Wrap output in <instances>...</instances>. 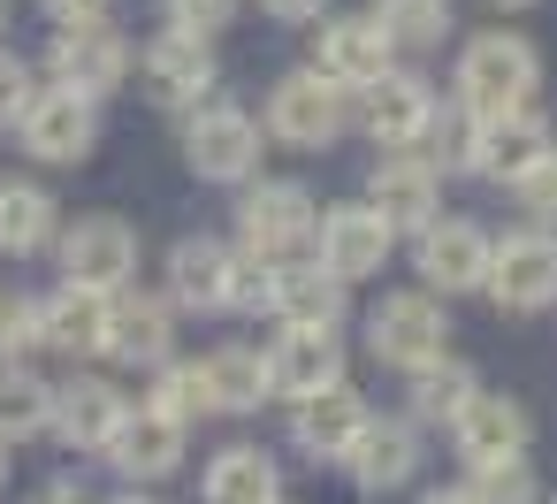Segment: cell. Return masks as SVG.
Instances as JSON below:
<instances>
[{"label":"cell","instance_id":"6da1fadb","mask_svg":"<svg viewBox=\"0 0 557 504\" xmlns=\"http://www.w3.org/2000/svg\"><path fill=\"white\" fill-rule=\"evenodd\" d=\"M458 108L466 115H504V108H527L534 100V85H542V54H534V39H519V32H481V39H466L458 47Z\"/></svg>","mask_w":557,"mask_h":504},{"label":"cell","instance_id":"7a4b0ae2","mask_svg":"<svg viewBox=\"0 0 557 504\" xmlns=\"http://www.w3.org/2000/svg\"><path fill=\"white\" fill-rule=\"evenodd\" d=\"M481 291L504 314H549L557 306V230H511L504 245H488Z\"/></svg>","mask_w":557,"mask_h":504},{"label":"cell","instance_id":"3957f363","mask_svg":"<svg viewBox=\"0 0 557 504\" xmlns=\"http://www.w3.org/2000/svg\"><path fill=\"white\" fill-rule=\"evenodd\" d=\"M367 344H374V359H389V367H435L443 352H450V321H443V306H435V291H397V298H382L374 306V321H367Z\"/></svg>","mask_w":557,"mask_h":504},{"label":"cell","instance_id":"277c9868","mask_svg":"<svg viewBox=\"0 0 557 504\" xmlns=\"http://www.w3.org/2000/svg\"><path fill=\"white\" fill-rule=\"evenodd\" d=\"M184 161L207 176V184H245L260 169V123L230 100H207L191 108V131H184Z\"/></svg>","mask_w":557,"mask_h":504},{"label":"cell","instance_id":"5b68a950","mask_svg":"<svg viewBox=\"0 0 557 504\" xmlns=\"http://www.w3.org/2000/svg\"><path fill=\"white\" fill-rule=\"evenodd\" d=\"M268 131H275L283 146H298V153H321V146H336V131H344V93H336L321 70H290V77L268 93Z\"/></svg>","mask_w":557,"mask_h":504},{"label":"cell","instance_id":"8992f818","mask_svg":"<svg viewBox=\"0 0 557 504\" xmlns=\"http://www.w3.org/2000/svg\"><path fill=\"white\" fill-rule=\"evenodd\" d=\"M54 77H62V93H77V100L123 93V77H131L123 32H108L100 16H92V24H62V32H54Z\"/></svg>","mask_w":557,"mask_h":504},{"label":"cell","instance_id":"52a82bcc","mask_svg":"<svg viewBox=\"0 0 557 504\" xmlns=\"http://www.w3.org/2000/svg\"><path fill=\"white\" fill-rule=\"evenodd\" d=\"M557 153V131H549V115L527 100V108H504V115H481V138H473V169L481 176H496V184H519L534 161H549Z\"/></svg>","mask_w":557,"mask_h":504},{"label":"cell","instance_id":"ba28073f","mask_svg":"<svg viewBox=\"0 0 557 504\" xmlns=\"http://www.w3.org/2000/svg\"><path fill=\"white\" fill-rule=\"evenodd\" d=\"M313 70L336 85V93H367L382 70H389V32L374 16H329L321 39H313Z\"/></svg>","mask_w":557,"mask_h":504},{"label":"cell","instance_id":"9c48e42d","mask_svg":"<svg viewBox=\"0 0 557 504\" xmlns=\"http://www.w3.org/2000/svg\"><path fill=\"white\" fill-rule=\"evenodd\" d=\"M260 367H268V397H298V405H306V397L336 390L344 344H336V329H283Z\"/></svg>","mask_w":557,"mask_h":504},{"label":"cell","instance_id":"30bf717a","mask_svg":"<svg viewBox=\"0 0 557 504\" xmlns=\"http://www.w3.org/2000/svg\"><path fill=\"white\" fill-rule=\"evenodd\" d=\"M237 230H245V253L252 260H283L313 237V199L306 184H260L245 207H237Z\"/></svg>","mask_w":557,"mask_h":504},{"label":"cell","instance_id":"8fae6325","mask_svg":"<svg viewBox=\"0 0 557 504\" xmlns=\"http://www.w3.org/2000/svg\"><path fill=\"white\" fill-rule=\"evenodd\" d=\"M488 230L481 222H428L420 230V283L428 291H443V298H458V291H481V275H488Z\"/></svg>","mask_w":557,"mask_h":504},{"label":"cell","instance_id":"7c38bea8","mask_svg":"<svg viewBox=\"0 0 557 504\" xmlns=\"http://www.w3.org/2000/svg\"><path fill=\"white\" fill-rule=\"evenodd\" d=\"M527 435H534L527 405H519V397H496V390H473V405L450 420V443H458V458H466V466L527 458Z\"/></svg>","mask_w":557,"mask_h":504},{"label":"cell","instance_id":"4fadbf2b","mask_svg":"<svg viewBox=\"0 0 557 504\" xmlns=\"http://www.w3.org/2000/svg\"><path fill=\"white\" fill-rule=\"evenodd\" d=\"M367 207H374L389 230H428L435 207H443V176H435L420 153H382V161H374V184H367Z\"/></svg>","mask_w":557,"mask_h":504},{"label":"cell","instance_id":"5bb4252c","mask_svg":"<svg viewBox=\"0 0 557 504\" xmlns=\"http://www.w3.org/2000/svg\"><path fill=\"white\" fill-rule=\"evenodd\" d=\"M62 268H70L77 291H115V283L138 268V237H131V222H115V214H85V222L62 237Z\"/></svg>","mask_w":557,"mask_h":504},{"label":"cell","instance_id":"9a60e30c","mask_svg":"<svg viewBox=\"0 0 557 504\" xmlns=\"http://www.w3.org/2000/svg\"><path fill=\"white\" fill-rule=\"evenodd\" d=\"M138 70H146V93H153L161 108H207V93H214V54H207V39H191V32L153 39Z\"/></svg>","mask_w":557,"mask_h":504},{"label":"cell","instance_id":"2e32d148","mask_svg":"<svg viewBox=\"0 0 557 504\" xmlns=\"http://www.w3.org/2000/svg\"><path fill=\"white\" fill-rule=\"evenodd\" d=\"M24 153H39V161H85L92 153V138H100V123H92V100H77V93H39L32 108H24Z\"/></svg>","mask_w":557,"mask_h":504},{"label":"cell","instance_id":"e0dca14e","mask_svg":"<svg viewBox=\"0 0 557 504\" xmlns=\"http://www.w3.org/2000/svg\"><path fill=\"white\" fill-rule=\"evenodd\" d=\"M389 237L397 230L374 207H336V214H321V268L336 283H359V275H374L389 260Z\"/></svg>","mask_w":557,"mask_h":504},{"label":"cell","instance_id":"ac0fdd59","mask_svg":"<svg viewBox=\"0 0 557 504\" xmlns=\"http://www.w3.org/2000/svg\"><path fill=\"white\" fill-rule=\"evenodd\" d=\"M428 123H435V93L420 85V77H405V70H382L374 85H367V131L382 138V146H420L428 138Z\"/></svg>","mask_w":557,"mask_h":504},{"label":"cell","instance_id":"d6986e66","mask_svg":"<svg viewBox=\"0 0 557 504\" xmlns=\"http://www.w3.org/2000/svg\"><path fill=\"white\" fill-rule=\"evenodd\" d=\"M268 314H283V329H336L344 321V283L313 260V268H268Z\"/></svg>","mask_w":557,"mask_h":504},{"label":"cell","instance_id":"ffe728a7","mask_svg":"<svg viewBox=\"0 0 557 504\" xmlns=\"http://www.w3.org/2000/svg\"><path fill=\"white\" fill-rule=\"evenodd\" d=\"M108 458L131 474V481H161V474H176V458H184V428L169 420V413H123L115 420V435H108Z\"/></svg>","mask_w":557,"mask_h":504},{"label":"cell","instance_id":"44dd1931","mask_svg":"<svg viewBox=\"0 0 557 504\" xmlns=\"http://www.w3.org/2000/svg\"><path fill=\"white\" fill-rule=\"evenodd\" d=\"M344 466H351V481L359 489H405L412 481V466H420V435L405 428V420H367L359 428V443L344 451Z\"/></svg>","mask_w":557,"mask_h":504},{"label":"cell","instance_id":"7402d4cb","mask_svg":"<svg viewBox=\"0 0 557 504\" xmlns=\"http://www.w3.org/2000/svg\"><path fill=\"white\" fill-rule=\"evenodd\" d=\"M230 275H237V253L214 245V237H184V245L169 253V291H176L184 306H199V314L230 306Z\"/></svg>","mask_w":557,"mask_h":504},{"label":"cell","instance_id":"603a6c76","mask_svg":"<svg viewBox=\"0 0 557 504\" xmlns=\"http://www.w3.org/2000/svg\"><path fill=\"white\" fill-rule=\"evenodd\" d=\"M359 428H367V405L336 382V390H321V397H306L298 405V420H290V435H298V451L306 458H344L351 443H359Z\"/></svg>","mask_w":557,"mask_h":504},{"label":"cell","instance_id":"cb8c5ba5","mask_svg":"<svg viewBox=\"0 0 557 504\" xmlns=\"http://www.w3.org/2000/svg\"><path fill=\"white\" fill-rule=\"evenodd\" d=\"M169 306H153V298H131V306H115L108 314V359H123V367H161L169 359Z\"/></svg>","mask_w":557,"mask_h":504},{"label":"cell","instance_id":"d4e9b609","mask_svg":"<svg viewBox=\"0 0 557 504\" xmlns=\"http://www.w3.org/2000/svg\"><path fill=\"white\" fill-rule=\"evenodd\" d=\"M115 420H123V397H115L108 382H70V390H54V428H62L77 451H108Z\"/></svg>","mask_w":557,"mask_h":504},{"label":"cell","instance_id":"484cf974","mask_svg":"<svg viewBox=\"0 0 557 504\" xmlns=\"http://www.w3.org/2000/svg\"><path fill=\"white\" fill-rule=\"evenodd\" d=\"M108 291H62L54 306H39V329H47V344H62V352H100L108 344Z\"/></svg>","mask_w":557,"mask_h":504},{"label":"cell","instance_id":"4316f807","mask_svg":"<svg viewBox=\"0 0 557 504\" xmlns=\"http://www.w3.org/2000/svg\"><path fill=\"white\" fill-rule=\"evenodd\" d=\"M54 428V390L24 367H0V451L9 443H32Z\"/></svg>","mask_w":557,"mask_h":504},{"label":"cell","instance_id":"83f0119b","mask_svg":"<svg viewBox=\"0 0 557 504\" xmlns=\"http://www.w3.org/2000/svg\"><path fill=\"white\" fill-rule=\"evenodd\" d=\"M207 504H275V466L252 443H230L207 466Z\"/></svg>","mask_w":557,"mask_h":504},{"label":"cell","instance_id":"f1b7e54d","mask_svg":"<svg viewBox=\"0 0 557 504\" xmlns=\"http://www.w3.org/2000/svg\"><path fill=\"white\" fill-rule=\"evenodd\" d=\"M54 237V199L39 184H0V253H39Z\"/></svg>","mask_w":557,"mask_h":504},{"label":"cell","instance_id":"f546056e","mask_svg":"<svg viewBox=\"0 0 557 504\" xmlns=\"http://www.w3.org/2000/svg\"><path fill=\"white\" fill-rule=\"evenodd\" d=\"M199 367H207L214 413H252V405L268 397V367H260V352H245V344H230V352H214V359H199Z\"/></svg>","mask_w":557,"mask_h":504},{"label":"cell","instance_id":"4dcf8cb0","mask_svg":"<svg viewBox=\"0 0 557 504\" xmlns=\"http://www.w3.org/2000/svg\"><path fill=\"white\" fill-rule=\"evenodd\" d=\"M374 24L389 32V47H443L450 0H374Z\"/></svg>","mask_w":557,"mask_h":504},{"label":"cell","instance_id":"1f68e13d","mask_svg":"<svg viewBox=\"0 0 557 504\" xmlns=\"http://www.w3.org/2000/svg\"><path fill=\"white\" fill-rule=\"evenodd\" d=\"M473 367H458V359H435V367H420L412 374V413L420 420H458L466 405H473Z\"/></svg>","mask_w":557,"mask_h":504},{"label":"cell","instance_id":"d6a6232c","mask_svg":"<svg viewBox=\"0 0 557 504\" xmlns=\"http://www.w3.org/2000/svg\"><path fill=\"white\" fill-rule=\"evenodd\" d=\"M466 496L473 504H542V481L527 458H496V466H466Z\"/></svg>","mask_w":557,"mask_h":504},{"label":"cell","instance_id":"836d02e7","mask_svg":"<svg viewBox=\"0 0 557 504\" xmlns=\"http://www.w3.org/2000/svg\"><path fill=\"white\" fill-rule=\"evenodd\" d=\"M473 138H481V115H466V108H435V123H428V169L443 176V169H473Z\"/></svg>","mask_w":557,"mask_h":504},{"label":"cell","instance_id":"e575fe53","mask_svg":"<svg viewBox=\"0 0 557 504\" xmlns=\"http://www.w3.org/2000/svg\"><path fill=\"white\" fill-rule=\"evenodd\" d=\"M153 413H169L176 428L214 413V390H207V367H161V390H153Z\"/></svg>","mask_w":557,"mask_h":504},{"label":"cell","instance_id":"d590c367","mask_svg":"<svg viewBox=\"0 0 557 504\" xmlns=\"http://www.w3.org/2000/svg\"><path fill=\"white\" fill-rule=\"evenodd\" d=\"M511 199H519L527 230H557V153H549V161H534V169L511 184Z\"/></svg>","mask_w":557,"mask_h":504},{"label":"cell","instance_id":"8d00e7d4","mask_svg":"<svg viewBox=\"0 0 557 504\" xmlns=\"http://www.w3.org/2000/svg\"><path fill=\"white\" fill-rule=\"evenodd\" d=\"M47 329H39V298H24V291H0V359H16V352H32Z\"/></svg>","mask_w":557,"mask_h":504},{"label":"cell","instance_id":"74e56055","mask_svg":"<svg viewBox=\"0 0 557 504\" xmlns=\"http://www.w3.org/2000/svg\"><path fill=\"white\" fill-rule=\"evenodd\" d=\"M32 100H39L32 93V62L24 54H0V123H24Z\"/></svg>","mask_w":557,"mask_h":504},{"label":"cell","instance_id":"f35d334b","mask_svg":"<svg viewBox=\"0 0 557 504\" xmlns=\"http://www.w3.org/2000/svg\"><path fill=\"white\" fill-rule=\"evenodd\" d=\"M230 9H237V0H169V24L191 32V39H207V32L230 24Z\"/></svg>","mask_w":557,"mask_h":504},{"label":"cell","instance_id":"ab89813d","mask_svg":"<svg viewBox=\"0 0 557 504\" xmlns=\"http://www.w3.org/2000/svg\"><path fill=\"white\" fill-rule=\"evenodd\" d=\"M260 9H268V16H283V24H306V16H321V9H329V0H260Z\"/></svg>","mask_w":557,"mask_h":504},{"label":"cell","instance_id":"60d3db41","mask_svg":"<svg viewBox=\"0 0 557 504\" xmlns=\"http://www.w3.org/2000/svg\"><path fill=\"white\" fill-rule=\"evenodd\" d=\"M47 16H54V24H92L100 0H47Z\"/></svg>","mask_w":557,"mask_h":504},{"label":"cell","instance_id":"b9f144b4","mask_svg":"<svg viewBox=\"0 0 557 504\" xmlns=\"http://www.w3.org/2000/svg\"><path fill=\"white\" fill-rule=\"evenodd\" d=\"M32 504H92V489H85V481H47Z\"/></svg>","mask_w":557,"mask_h":504},{"label":"cell","instance_id":"7bdbcfd3","mask_svg":"<svg viewBox=\"0 0 557 504\" xmlns=\"http://www.w3.org/2000/svg\"><path fill=\"white\" fill-rule=\"evenodd\" d=\"M420 504H473V496H466V489H428Z\"/></svg>","mask_w":557,"mask_h":504},{"label":"cell","instance_id":"ee69618b","mask_svg":"<svg viewBox=\"0 0 557 504\" xmlns=\"http://www.w3.org/2000/svg\"><path fill=\"white\" fill-rule=\"evenodd\" d=\"M108 504H153V496H108Z\"/></svg>","mask_w":557,"mask_h":504},{"label":"cell","instance_id":"f6af8a7d","mask_svg":"<svg viewBox=\"0 0 557 504\" xmlns=\"http://www.w3.org/2000/svg\"><path fill=\"white\" fill-rule=\"evenodd\" d=\"M496 9H534V0H496Z\"/></svg>","mask_w":557,"mask_h":504},{"label":"cell","instance_id":"bcb514c9","mask_svg":"<svg viewBox=\"0 0 557 504\" xmlns=\"http://www.w3.org/2000/svg\"><path fill=\"white\" fill-rule=\"evenodd\" d=\"M0 481H9V451H0Z\"/></svg>","mask_w":557,"mask_h":504},{"label":"cell","instance_id":"7dc6e473","mask_svg":"<svg viewBox=\"0 0 557 504\" xmlns=\"http://www.w3.org/2000/svg\"><path fill=\"white\" fill-rule=\"evenodd\" d=\"M542 504H557V496H542Z\"/></svg>","mask_w":557,"mask_h":504},{"label":"cell","instance_id":"c3c4849f","mask_svg":"<svg viewBox=\"0 0 557 504\" xmlns=\"http://www.w3.org/2000/svg\"><path fill=\"white\" fill-rule=\"evenodd\" d=\"M0 16H9V9H0Z\"/></svg>","mask_w":557,"mask_h":504}]
</instances>
